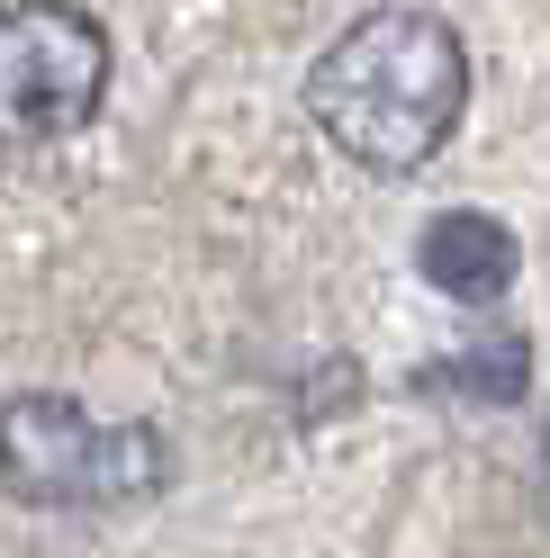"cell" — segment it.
Returning <instances> with one entry per match:
<instances>
[{
	"label": "cell",
	"mask_w": 550,
	"mask_h": 558,
	"mask_svg": "<svg viewBox=\"0 0 550 558\" xmlns=\"http://www.w3.org/2000/svg\"><path fill=\"white\" fill-rule=\"evenodd\" d=\"M469 109V46L433 10H370L307 63V118L361 171H425Z\"/></svg>",
	"instance_id": "6da1fadb"
},
{
	"label": "cell",
	"mask_w": 550,
	"mask_h": 558,
	"mask_svg": "<svg viewBox=\"0 0 550 558\" xmlns=\"http://www.w3.org/2000/svg\"><path fill=\"white\" fill-rule=\"evenodd\" d=\"M171 477L154 424H99L82 397H19L10 405V496L55 513L135 505Z\"/></svg>",
	"instance_id": "7a4b0ae2"
},
{
	"label": "cell",
	"mask_w": 550,
	"mask_h": 558,
	"mask_svg": "<svg viewBox=\"0 0 550 558\" xmlns=\"http://www.w3.org/2000/svg\"><path fill=\"white\" fill-rule=\"evenodd\" d=\"M109 90V27L73 0H19L0 19V109L27 145L73 135Z\"/></svg>",
	"instance_id": "3957f363"
},
{
	"label": "cell",
	"mask_w": 550,
	"mask_h": 558,
	"mask_svg": "<svg viewBox=\"0 0 550 558\" xmlns=\"http://www.w3.org/2000/svg\"><path fill=\"white\" fill-rule=\"evenodd\" d=\"M416 270H425V289L461 298V306H488V298L514 289L524 243H514V226L488 217V207H442V217L416 234Z\"/></svg>",
	"instance_id": "277c9868"
}]
</instances>
